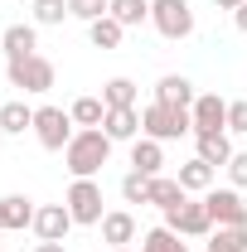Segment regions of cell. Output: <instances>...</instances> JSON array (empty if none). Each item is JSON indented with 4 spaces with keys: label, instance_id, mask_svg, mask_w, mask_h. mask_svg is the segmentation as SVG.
Instances as JSON below:
<instances>
[{
    "label": "cell",
    "instance_id": "1",
    "mask_svg": "<svg viewBox=\"0 0 247 252\" xmlns=\"http://www.w3.org/2000/svg\"><path fill=\"white\" fill-rule=\"evenodd\" d=\"M112 136L102 131V126H78V136L63 146V165H68V175L73 180H97L102 175V165L112 160Z\"/></svg>",
    "mask_w": 247,
    "mask_h": 252
},
{
    "label": "cell",
    "instance_id": "2",
    "mask_svg": "<svg viewBox=\"0 0 247 252\" xmlns=\"http://www.w3.org/2000/svg\"><path fill=\"white\" fill-rule=\"evenodd\" d=\"M141 136H151V141H180V136H194V117H189V107L151 102V107L141 112Z\"/></svg>",
    "mask_w": 247,
    "mask_h": 252
},
{
    "label": "cell",
    "instance_id": "3",
    "mask_svg": "<svg viewBox=\"0 0 247 252\" xmlns=\"http://www.w3.org/2000/svg\"><path fill=\"white\" fill-rule=\"evenodd\" d=\"M5 78L20 93H49L54 78H59V68H54V59H44V54H30V59H5Z\"/></svg>",
    "mask_w": 247,
    "mask_h": 252
},
{
    "label": "cell",
    "instance_id": "4",
    "mask_svg": "<svg viewBox=\"0 0 247 252\" xmlns=\"http://www.w3.org/2000/svg\"><path fill=\"white\" fill-rule=\"evenodd\" d=\"M151 25L160 39H189L194 34V10H189V0H151Z\"/></svg>",
    "mask_w": 247,
    "mask_h": 252
},
{
    "label": "cell",
    "instance_id": "5",
    "mask_svg": "<svg viewBox=\"0 0 247 252\" xmlns=\"http://www.w3.org/2000/svg\"><path fill=\"white\" fill-rule=\"evenodd\" d=\"M63 204H68L73 223H83V228H97V223L107 219V209H102V185H97V180H73L68 194H63Z\"/></svg>",
    "mask_w": 247,
    "mask_h": 252
},
{
    "label": "cell",
    "instance_id": "6",
    "mask_svg": "<svg viewBox=\"0 0 247 252\" xmlns=\"http://www.w3.org/2000/svg\"><path fill=\"white\" fill-rule=\"evenodd\" d=\"M73 117L63 112V107H34V136H39V146L44 151H63L78 131H73Z\"/></svg>",
    "mask_w": 247,
    "mask_h": 252
},
{
    "label": "cell",
    "instance_id": "7",
    "mask_svg": "<svg viewBox=\"0 0 247 252\" xmlns=\"http://www.w3.org/2000/svg\"><path fill=\"white\" fill-rule=\"evenodd\" d=\"M165 228H175L180 238H209V233H214V214H209L204 199H185L180 209L165 214Z\"/></svg>",
    "mask_w": 247,
    "mask_h": 252
},
{
    "label": "cell",
    "instance_id": "8",
    "mask_svg": "<svg viewBox=\"0 0 247 252\" xmlns=\"http://www.w3.org/2000/svg\"><path fill=\"white\" fill-rule=\"evenodd\" d=\"M204 204H209V214H214V228H247V204H243V189H209L204 194Z\"/></svg>",
    "mask_w": 247,
    "mask_h": 252
},
{
    "label": "cell",
    "instance_id": "9",
    "mask_svg": "<svg viewBox=\"0 0 247 252\" xmlns=\"http://www.w3.org/2000/svg\"><path fill=\"white\" fill-rule=\"evenodd\" d=\"M189 117H194V136L228 131V102H223L218 93H199V97H194V107H189Z\"/></svg>",
    "mask_w": 247,
    "mask_h": 252
},
{
    "label": "cell",
    "instance_id": "10",
    "mask_svg": "<svg viewBox=\"0 0 247 252\" xmlns=\"http://www.w3.org/2000/svg\"><path fill=\"white\" fill-rule=\"evenodd\" d=\"M68 228H73L68 204H39V214H34V238L39 243H63Z\"/></svg>",
    "mask_w": 247,
    "mask_h": 252
},
{
    "label": "cell",
    "instance_id": "11",
    "mask_svg": "<svg viewBox=\"0 0 247 252\" xmlns=\"http://www.w3.org/2000/svg\"><path fill=\"white\" fill-rule=\"evenodd\" d=\"M34 214H39V204H34V199H25V194H5V199H0V233L34 228Z\"/></svg>",
    "mask_w": 247,
    "mask_h": 252
},
{
    "label": "cell",
    "instance_id": "12",
    "mask_svg": "<svg viewBox=\"0 0 247 252\" xmlns=\"http://www.w3.org/2000/svg\"><path fill=\"white\" fill-rule=\"evenodd\" d=\"M131 170H141V175H165V141L136 136V141H131Z\"/></svg>",
    "mask_w": 247,
    "mask_h": 252
},
{
    "label": "cell",
    "instance_id": "13",
    "mask_svg": "<svg viewBox=\"0 0 247 252\" xmlns=\"http://www.w3.org/2000/svg\"><path fill=\"white\" fill-rule=\"evenodd\" d=\"M97 228H102V243H112V248L136 243V214L131 209H107V219L97 223Z\"/></svg>",
    "mask_w": 247,
    "mask_h": 252
},
{
    "label": "cell",
    "instance_id": "14",
    "mask_svg": "<svg viewBox=\"0 0 247 252\" xmlns=\"http://www.w3.org/2000/svg\"><path fill=\"white\" fill-rule=\"evenodd\" d=\"M0 49H5V59H30V54H39V25H10V30L0 34Z\"/></svg>",
    "mask_w": 247,
    "mask_h": 252
},
{
    "label": "cell",
    "instance_id": "15",
    "mask_svg": "<svg viewBox=\"0 0 247 252\" xmlns=\"http://www.w3.org/2000/svg\"><path fill=\"white\" fill-rule=\"evenodd\" d=\"M194 83H189L185 73H165L160 83H155V102H165V107H194Z\"/></svg>",
    "mask_w": 247,
    "mask_h": 252
},
{
    "label": "cell",
    "instance_id": "16",
    "mask_svg": "<svg viewBox=\"0 0 247 252\" xmlns=\"http://www.w3.org/2000/svg\"><path fill=\"white\" fill-rule=\"evenodd\" d=\"M102 131H107L112 141H136V136H141V112H136V107H107Z\"/></svg>",
    "mask_w": 247,
    "mask_h": 252
},
{
    "label": "cell",
    "instance_id": "17",
    "mask_svg": "<svg viewBox=\"0 0 247 252\" xmlns=\"http://www.w3.org/2000/svg\"><path fill=\"white\" fill-rule=\"evenodd\" d=\"M189 199V189L175 180V175H151V204L160 209V214H170V209H180Z\"/></svg>",
    "mask_w": 247,
    "mask_h": 252
},
{
    "label": "cell",
    "instance_id": "18",
    "mask_svg": "<svg viewBox=\"0 0 247 252\" xmlns=\"http://www.w3.org/2000/svg\"><path fill=\"white\" fill-rule=\"evenodd\" d=\"M175 180H180L189 194H209V189H214V180H218V170L209 165V160L194 156V160H185V165H180V175H175Z\"/></svg>",
    "mask_w": 247,
    "mask_h": 252
},
{
    "label": "cell",
    "instance_id": "19",
    "mask_svg": "<svg viewBox=\"0 0 247 252\" xmlns=\"http://www.w3.org/2000/svg\"><path fill=\"white\" fill-rule=\"evenodd\" d=\"M199 141V160H209V165H223L228 170V160H233V141H228V131H214V136H194Z\"/></svg>",
    "mask_w": 247,
    "mask_h": 252
},
{
    "label": "cell",
    "instance_id": "20",
    "mask_svg": "<svg viewBox=\"0 0 247 252\" xmlns=\"http://www.w3.org/2000/svg\"><path fill=\"white\" fill-rule=\"evenodd\" d=\"M0 131H5V136H25V131H34V107H25V102H5V107H0Z\"/></svg>",
    "mask_w": 247,
    "mask_h": 252
},
{
    "label": "cell",
    "instance_id": "21",
    "mask_svg": "<svg viewBox=\"0 0 247 252\" xmlns=\"http://www.w3.org/2000/svg\"><path fill=\"white\" fill-rule=\"evenodd\" d=\"M88 39H93V49H122L126 25H117L112 15H102V20H93V25H88Z\"/></svg>",
    "mask_w": 247,
    "mask_h": 252
},
{
    "label": "cell",
    "instance_id": "22",
    "mask_svg": "<svg viewBox=\"0 0 247 252\" xmlns=\"http://www.w3.org/2000/svg\"><path fill=\"white\" fill-rule=\"evenodd\" d=\"M141 252H189V243L175 233V228H165V223H160V228H151V233L141 238Z\"/></svg>",
    "mask_w": 247,
    "mask_h": 252
},
{
    "label": "cell",
    "instance_id": "23",
    "mask_svg": "<svg viewBox=\"0 0 247 252\" xmlns=\"http://www.w3.org/2000/svg\"><path fill=\"white\" fill-rule=\"evenodd\" d=\"M112 20L126 25V30L146 25V20H151V0H112Z\"/></svg>",
    "mask_w": 247,
    "mask_h": 252
},
{
    "label": "cell",
    "instance_id": "24",
    "mask_svg": "<svg viewBox=\"0 0 247 252\" xmlns=\"http://www.w3.org/2000/svg\"><path fill=\"white\" fill-rule=\"evenodd\" d=\"M68 117L78 126H102L107 122V102H102V97H78V102L68 107Z\"/></svg>",
    "mask_w": 247,
    "mask_h": 252
},
{
    "label": "cell",
    "instance_id": "25",
    "mask_svg": "<svg viewBox=\"0 0 247 252\" xmlns=\"http://www.w3.org/2000/svg\"><path fill=\"white\" fill-rule=\"evenodd\" d=\"M209 252H247V228H214Z\"/></svg>",
    "mask_w": 247,
    "mask_h": 252
},
{
    "label": "cell",
    "instance_id": "26",
    "mask_svg": "<svg viewBox=\"0 0 247 252\" xmlns=\"http://www.w3.org/2000/svg\"><path fill=\"white\" fill-rule=\"evenodd\" d=\"M102 102H107V107H136V83H131V78L102 83Z\"/></svg>",
    "mask_w": 247,
    "mask_h": 252
},
{
    "label": "cell",
    "instance_id": "27",
    "mask_svg": "<svg viewBox=\"0 0 247 252\" xmlns=\"http://www.w3.org/2000/svg\"><path fill=\"white\" fill-rule=\"evenodd\" d=\"M122 199H126V204H151V175L131 170V175L122 180Z\"/></svg>",
    "mask_w": 247,
    "mask_h": 252
},
{
    "label": "cell",
    "instance_id": "28",
    "mask_svg": "<svg viewBox=\"0 0 247 252\" xmlns=\"http://www.w3.org/2000/svg\"><path fill=\"white\" fill-rule=\"evenodd\" d=\"M68 15V0H34V25H63Z\"/></svg>",
    "mask_w": 247,
    "mask_h": 252
},
{
    "label": "cell",
    "instance_id": "29",
    "mask_svg": "<svg viewBox=\"0 0 247 252\" xmlns=\"http://www.w3.org/2000/svg\"><path fill=\"white\" fill-rule=\"evenodd\" d=\"M68 10H73V20L93 25V20H102V15H112V0H68Z\"/></svg>",
    "mask_w": 247,
    "mask_h": 252
},
{
    "label": "cell",
    "instance_id": "30",
    "mask_svg": "<svg viewBox=\"0 0 247 252\" xmlns=\"http://www.w3.org/2000/svg\"><path fill=\"white\" fill-rule=\"evenodd\" d=\"M228 180H233V189H247V151H233V160H228Z\"/></svg>",
    "mask_w": 247,
    "mask_h": 252
},
{
    "label": "cell",
    "instance_id": "31",
    "mask_svg": "<svg viewBox=\"0 0 247 252\" xmlns=\"http://www.w3.org/2000/svg\"><path fill=\"white\" fill-rule=\"evenodd\" d=\"M228 131L247 136V102H228Z\"/></svg>",
    "mask_w": 247,
    "mask_h": 252
},
{
    "label": "cell",
    "instance_id": "32",
    "mask_svg": "<svg viewBox=\"0 0 247 252\" xmlns=\"http://www.w3.org/2000/svg\"><path fill=\"white\" fill-rule=\"evenodd\" d=\"M233 20H238V30L247 34V5H238V10H233Z\"/></svg>",
    "mask_w": 247,
    "mask_h": 252
},
{
    "label": "cell",
    "instance_id": "33",
    "mask_svg": "<svg viewBox=\"0 0 247 252\" xmlns=\"http://www.w3.org/2000/svg\"><path fill=\"white\" fill-rule=\"evenodd\" d=\"M34 252H63V243H34Z\"/></svg>",
    "mask_w": 247,
    "mask_h": 252
},
{
    "label": "cell",
    "instance_id": "34",
    "mask_svg": "<svg viewBox=\"0 0 247 252\" xmlns=\"http://www.w3.org/2000/svg\"><path fill=\"white\" fill-rule=\"evenodd\" d=\"M218 10H238V5H247V0H214Z\"/></svg>",
    "mask_w": 247,
    "mask_h": 252
},
{
    "label": "cell",
    "instance_id": "35",
    "mask_svg": "<svg viewBox=\"0 0 247 252\" xmlns=\"http://www.w3.org/2000/svg\"><path fill=\"white\" fill-rule=\"evenodd\" d=\"M112 252H131V248H112Z\"/></svg>",
    "mask_w": 247,
    "mask_h": 252
},
{
    "label": "cell",
    "instance_id": "36",
    "mask_svg": "<svg viewBox=\"0 0 247 252\" xmlns=\"http://www.w3.org/2000/svg\"><path fill=\"white\" fill-rule=\"evenodd\" d=\"M0 252H5V248H0Z\"/></svg>",
    "mask_w": 247,
    "mask_h": 252
}]
</instances>
